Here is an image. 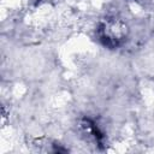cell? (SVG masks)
<instances>
[{"label":"cell","instance_id":"1","mask_svg":"<svg viewBox=\"0 0 154 154\" xmlns=\"http://www.w3.org/2000/svg\"><path fill=\"white\" fill-rule=\"evenodd\" d=\"M97 37L100 42L111 49L120 47L128 38L129 28L124 20L117 17L103 18L97 26Z\"/></svg>","mask_w":154,"mask_h":154}]
</instances>
